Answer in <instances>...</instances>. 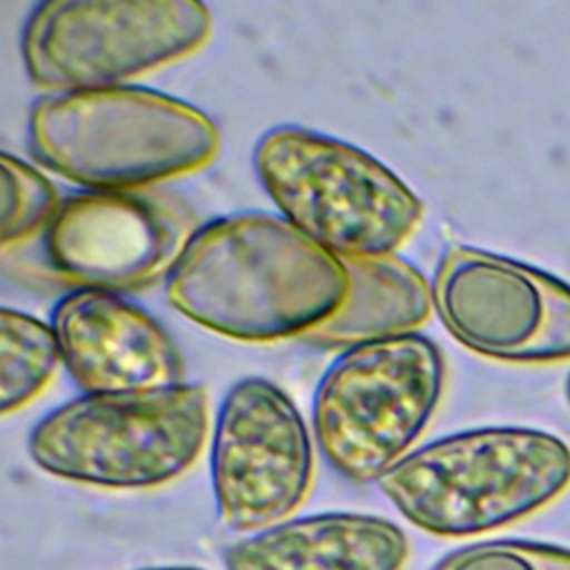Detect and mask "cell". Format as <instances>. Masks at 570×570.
I'll list each match as a JSON object with an SVG mask.
<instances>
[{"instance_id":"9c48e42d","label":"cell","mask_w":570,"mask_h":570,"mask_svg":"<svg viewBox=\"0 0 570 570\" xmlns=\"http://www.w3.org/2000/svg\"><path fill=\"white\" fill-rule=\"evenodd\" d=\"M314 443L294 401L267 379L236 381L209 436V476L220 521L258 532L289 519L314 483Z\"/></svg>"},{"instance_id":"52a82bcc","label":"cell","mask_w":570,"mask_h":570,"mask_svg":"<svg viewBox=\"0 0 570 570\" xmlns=\"http://www.w3.org/2000/svg\"><path fill=\"white\" fill-rule=\"evenodd\" d=\"M212 13L194 0H47L29 13L20 51L36 87H122L198 51Z\"/></svg>"},{"instance_id":"5b68a950","label":"cell","mask_w":570,"mask_h":570,"mask_svg":"<svg viewBox=\"0 0 570 570\" xmlns=\"http://www.w3.org/2000/svg\"><path fill=\"white\" fill-rule=\"evenodd\" d=\"M209 423V394L198 383L82 394L45 414L27 450L51 476L105 490H147L191 468Z\"/></svg>"},{"instance_id":"6da1fadb","label":"cell","mask_w":570,"mask_h":570,"mask_svg":"<svg viewBox=\"0 0 570 570\" xmlns=\"http://www.w3.org/2000/svg\"><path fill=\"white\" fill-rule=\"evenodd\" d=\"M347 289L341 258L263 212L200 225L165 278L176 312L243 343L305 338L341 307Z\"/></svg>"},{"instance_id":"277c9868","label":"cell","mask_w":570,"mask_h":570,"mask_svg":"<svg viewBox=\"0 0 570 570\" xmlns=\"http://www.w3.org/2000/svg\"><path fill=\"white\" fill-rule=\"evenodd\" d=\"M252 163L283 218L341 261L396 254L425 214L379 158L312 129L265 131Z\"/></svg>"},{"instance_id":"2e32d148","label":"cell","mask_w":570,"mask_h":570,"mask_svg":"<svg viewBox=\"0 0 570 570\" xmlns=\"http://www.w3.org/2000/svg\"><path fill=\"white\" fill-rule=\"evenodd\" d=\"M432 570H570V550L525 539H488L461 546Z\"/></svg>"},{"instance_id":"3957f363","label":"cell","mask_w":570,"mask_h":570,"mask_svg":"<svg viewBox=\"0 0 570 570\" xmlns=\"http://www.w3.org/2000/svg\"><path fill=\"white\" fill-rule=\"evenodd\" d=\"M379 485L419 530L483 534L559 499L570 488V448L537 428H472L412 450Z\"/></svg>"},{"instance_id":"8992f818","label":"cell","mask_w":570,"mask_h":570,"mask_svg":"<svg viewBox=\"0 0 570 570\" xmlns=\"http://www.w3.org/2000/svg\"><path fill=\"white\" fill-rule=\"evenodd\" d=\"M445 358L423 334L345 347L323 372L312 403L314 439L352 483H379L434 419Z\"/></svg>"},{"instance_id":"7a4b0ae2","label":"cell","mask_w":570,"mask_h":570,"mask_svg":"<svg viewBox=\"0 0 570 570\" xmlns=\"http://www.w3.org/2000/svg\"><path fill=\"white\" fill-rule=\"evenodd\" d=\"M29 151L87 191H140L209 165L216 122L198 107L147 87L62 91L38 98Z\"/></svg>"},{"instance_id":"ba28073f","label":"cell","mask_w":570,"mask_h":570,"mask_svg":"<svg viewBox=\"0 0 570 570\" xmlns=\"http://www.w3.org/2000/svg\"><path fill=\"white\" fill-rule=\"evenodd\" d=\"M432 305L465 350L514 365L570 361V285L534 265L450 245L434 269Z\"/></svg>"},{"instance_id":"ac0fdd59","label":"cell","mask_w":570,"mask_h":570,"mask_svg":"<svg viewBox=\"0 0 570 570\" xmlns=\"http://www.w3.org/2000/svg\"><path fill=\"white\" fill-rule=\"evenodd\" d=\"M566 396H568V401H570V379H568V383H566Z\"/></svg>"},{"instance_id":"30bf717a","label":"cell","mask_w":570,"mask_h":570,"mask_svg":"<svg viewBox=\"0 0 570 570\" xmlns=\"http://www.w3.org/2000/svg\"><path fill=\"white\" fill-rule=\"evenodd\" d=\"M196 232L194 209L174 194L80 191L60 203L42 249L62 283L125 294L167 278Z\"/></svg>"},{"instance_id":"5bb4252c","label":"cell","mask_w":570,"mask_h":570,"mask_svg":"<svg viewBox=\"0 0 570 570\" xmlns=\"http://www.w3.org/2000/svg\"><path fill=\"white\" fill-rule=\"evenodd\" d=\"M0 330V407L2 414H11L45 392L62 356L53 327L31 314L2 307Z\"/></svg>"},{"instance_id":"8fae6325","label":"cell","mask_w":570,"mask_h":570,"mask_svg":"<svg viewBox=\"0 0 570 570\" xmlns=\"http://www.w3.org/2000/svg\"><path fill=\"white\" fill-rule=\"evenodd\" d=\"M62 365L82 394L180 385L185 361L165 327L122 294L71 289L51 323Z\"/></svg>"},{"instance_id":"9a60e30c","label":"cell","mask_w":570,"mask_h":570,"mask_svg":"<svg viewBox=\"0 0 570 570\" xmlns=\"http://www.w3.org/2000/svg\"><path fill=\"white\" fill-rule=\"evenodd\" d=\"M2 225L0 243L4 249L22 245L36 234H45L51 225L60 196L47 176L29 163L2 154Z\"/></svg>"},{"instance_id":"e0dca14e","label":"cell","mask_w":570,"mask_h":570,"mask_svg":"<svg viewBox=\"0 0 570 570\" xmlns=\"http://www.w3.org/2000/svg\"><path fill=\"white\" fill-rule=\"evenodd\" d=\"M149 570H200V568H149Z\"/></svg>"},{"instance_id":"4fadbf2b","label":"cell","mask_w":570,"mask_h":570,"mask_svg":"<svg viewBox=\"0 0 570 570\" xmlns=\"http://www.w3.org/2000/svg\"><path fill=\"white\" fill-rule=\"evenodd\" d=\"M350 289L341 307L305 338L323 347H352L412 334L432 314V287L396 254L343 261Z\"/></svg>"},{"instance_id":"7c38bea8","label":"cell","mask_w":570,"mask_h":570,"mask_svg":"<svg viewBox=\"0 0 570 570\" xmlns=\"http://www.w3.org/2000/svg\"><path fill=\"white\" fill-rule=\"evenodd\" d=\"M405 532L379 514L321 512L285 519L232 543L225 570H401Z\"/></svg>"}]
</instances>
